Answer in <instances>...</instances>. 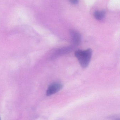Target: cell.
<instances>
[{"mask_svg":"<svg viewBox=\"0 0 120 120\" xmlns=\"http://www.w3.org/2000/svg\"><path fill=\"white\" fill-rule=\"evenodd\" d=\"M106 12L105 11H97L94 13V16L97 20H100L104 19L105 17Z\"/></svg>","mask_w":120,"mask_h":120,"instance_id":"5b68a950","label":"cell"},{"mask_svg":"<svg viewBox=\"0 0 120 120\" xmlns=\"http://www.w3.org/2000/svg\"><path fill=\"white\" fill-rule=\"evenodd\" d=\"M63 85L61 83L55 82L51 83L48 88L46 92L47 96H51L61 90L63 88Z\"/></svg>","mask_w":120,"mask_h":120,"instance_id":"7a4b0ae2","label":"cell"},{"mask_svg":"<svg viewBox=\"0 0 120 120\" xmlns=\"http://www.w3.org/2000/svg\"><path fill=\"white\" fill-rule=\"evenodd\" d=\"M92 51L89 49L86 50H78L75 53V56L78 60L81 67L83 68H87L90 62Z\"/></svg>","mask_w":120,"mask_h":120,"instance_id":"6da1fadb","label":"cell"},{"mask_svg":"<svg viewBox=\"0 0 120 120\" xmlns=\"http://www.w3.org/2000/svg\"><path fill=\"white\" fill-rule=\"evenodd\" d=\"M0 119H1V118H0Z\"/></svg>","mask_w":120,"mask_h":120,"instance_id":"52a82bcc","label":"cell"},{"mask_svg":"<svg viewBox=\"0 0 120 120\" xmlns=\"http://www.w3.org/2000/svg\"><path fill=\"white\" fill-rule=\"evenodd\" d=\"M71 42L73 45H79L81 41L80 34L78 32L72 30L71 31Z\"/></svg>","mask_w":120,"mask_h":120,"instance_id":"3957f363","label":"cell"},{"mask_svg":"<svg viewBox=\"0 0 120 120\" xmlns=\"http://www.w3.org/2000/svg\"><path fill=\"white\" fill-rule=\"evenodd\" d=\"M70 2L74 4H77L78 3L79 0H69Z\"/></svg>","mask_w":120,"mask_h":120,"instance_id":"8992f818","label":"cell"},{"mask_svg":"<svg viewBox=\"0 0 120 120\" xmlns=\"http://www.w3.org/2000/svg\"><path fill=\"white\" fill-rule=\"evenodd\" d=\"M72 49H73V47H69L59 49L54 53V55H52V59H55L59 56L68 53L71 51Z\"/></svg>","mask_w":120,"mask_h":120,"instance_id":"277c9868","label":"cell"}]
</instances>
